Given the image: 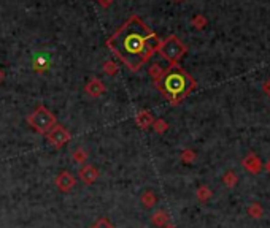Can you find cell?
<instances>
[{
  "label": "cell",
  "instance_id": "9a60e30c",
  "mask_svg": "<svg viewBox=\"0 0 270 228\" xmlns=\"http://www.w3.org/2000/svg\"><path fill=\"white\" fill-rule=\"evenodd\" d=\"M73 162H76L78 165H85L86 160H88V152L83 149V148H76L73 151Z\"/></svg>",
  "mask_w": 270,
  "mask_h": 228
},
{
  "label": "cell",
  "instance_id": "4fadbf2b",
  "mask_svg": "<svg viewBox=\"0 0 270 228\" xmlns=\"http://www.w3.org/2000/svg\"><path fill=\"white\" fill-rule=\"evenodd\" d=\"M197 198H199V201H202V203H207L210 198H211V195H213V192L207 187V186H201L197 189Z\"/></svg>",
  "mask_w": 270,
  "mask_h": 228
},
{
  "label": "cell",
  "instance_id": "2e32d148",
  "mask_svg": "<svg viewBox=\"0 0 270 228\" xmlns=\"http://www.w3.org/2000/svg\"><path fill=\"white\" fill-rule=\"evenodd\" d=\"M247 212L251 215L253 219H259V217H262V214H264V209H262L259 203H253V205L247 209Z\"/></svg>",
  "mask_w": 270,
  "mask_h": 228
},
{
  "label": "cell",
  "instance_id": "7c38bea8",
  "mask_svg": "<svg viewBox=\"0 0 270 228\" xmlns=\"http://www.w3.org/2000/svg\"><path fill=\"white\" fill-rule=\"evenodd\" d=\"M141 203H143L145 208H153L154 205H156L158 201V196L154 195V192H151V190H146V192L141 195Z\"/></svg>",
  "mask_w": 270,
  "mask_h": 228
},
{
  "label": "cell",
  "instance_id": "9c48e42d",
  "mask_svg": "<svg viewBox=\"0 0 270 228\" xmlns=\"http://www.w3.org/2000/svg\"><path fill=\"white\" fill-rule=\"evenodd\" d=\"M85 92L89 97L97 98L102 94H105V84L99 78H92L91 81H88V84L85 86Z\"/></svg>",
  "mask_w": 270,
  "mask_h": 228
},
{
  "label": "cell",
  "instance_id": "52a82bcc",
  "mask_svg": "<svg viewBox=\"0 0 270 228\" xmlns=\"http://www.w3.org/2000/svg\"><path fill=\"white\" fill-rule=\"evenodd\" d=\"M78 176L86 186H92V184L99 179V170L95 168L94 165H83Z\"/></svg>",
  "mask_w": 270,
  "mask_h": 228
},
{
  "label": "cell",
  "instance_id": "7402d4cb",
  "mask_svg": "<svg viewBox=\"0 0 270 228\" xmlns=\"http://www.w3.org/2000/svg\"><path fill=\"white\" fill-rule=\"evenodd\" d=\"M191 24L194 25L196 29H203L205 25H207V18L202 16V15H197L191 19Z\"/></svg>",
  "mask_w": 270,
  "mask_h": 228
},
{
  "label": "cell",
  "instance_id": "7a4b0ae2",
  "mask_svg": "<svg viewBox=\"0 0 270 228\" xmlns=\"http://www.w3.org/2000/svg\"><path fill=\"white\" fill-rule=\"evenodd\" d=\"M154 84H156L158 91L167 98V101L173 106L181 103L196 89L194 78L188 72H184L178 63L170 65L167 70H164L162 76Z\"/></svg>",
  "mask_w": 270,
  "mask_h": 228
},
{
  "label": "cell",
  "instance_id": "ba28073f",
  "mask_svg": "<svg viewBox=\"0 0 270 228\" xmlns=\"http://www.w3.org/2000/svg\"><path fill=\"white\" fill-rule=\"evenodd\" d=\"M242 165H243V168H245L247 171H249L251 174H258L259 171L262 170V162L259 160L258 155L253 154V152H249V154L243 158Z\"/></svg>",
  "mask_w": 270,
  "mask_h": 228
},
{
  "label": "cell",
  "instance_id": "d6986e66",
  "mask_svg": "<svg viewBox=\"0 0 270 228\" xmlns=\"http://www.w3.org/2000/svg\"><path fill=\"white\" fill-rule=\"evenodd\" d=\"M118 65H116V62H113V60H107L104 63V72L108 75V76H113V75H116L118 73Z\"/></svg>",
  "mask_w": 270,
  "mask_h": 228
},
{
  "label": "cell",
  "instance_id": "5bb4252c",
  "mask_svg": "<svg viewBox=\"0 0 270 228\" xmlns=\"http://www.w3.org/2000/svg\"><path fill=\"white\" fill-rule=\"evenodd\" d=\"M223 182H224V186H227V187H235L237 182H239V177H237L234 171H226L223 176Z\"/></svg>",
  "mask_w": 270,
  "mask_h": 228
},
{
  "label": "cell",
  "instance_id": "6da1fadb",
  "mask_svg": "<svg viewBox=\"0 0 270 228\" xmlns=\"http://www.w3.org/2000/svg\"><path fill=\"white\" fill-rule=\"evenodd\" d=\"M160 38L134 15L107 40V46L131 72H138L156 53Z\"/></svg>",
  "mask_w": 270,
  "mask_h": 228
},
{
  "label": "cell",
  "instance_id": "3957f363",
  "mask_svg": "<svg viewBox=\"0 0 270 228\" xmlns=\"http://www.w3.org/2000/svg\"><path fill=\"white\" fill-rule=\"evenodd\" d=\"M186 51L188 49H186V46L177 35H170V37H167L165 40H160V44L158 48V53L162 56L170 65L178 63L180 59L186 54Z\"/></svg>",
  "mask_w": 270,
  "mask_h": 228
},
{
  "label": "cell",
  "instance_id": "30bf717a",
  "mask_svg": "<svg viewBox=\"0 0 270 228\" xmlns=\"http://www.w3.org/2000/svg\"><path fill=\"white\" fill-rule=\"evenodd\" d=\"M154 122V117H153V114L148 111V110H141L137 113V116H135V124H137L140 129H150V127L153 125Z\"/></svg>",
  "mask_w": 270,
  "mask_h": 228
},
{
  "label": "cell",
  "instance_id": "44dd1931",
  "mask_svg": "<svg viewBox=\"0 0 270 228\" xmlns=\"http://www.w3.org/2000/svg\"><path fill=\"white\" fill-rule=\"evenodd\" d=\"M91 228H114V225L108 217H100L99 220H95V224Z\"/></svg>",
  "mask_w": 270,
  "mask_h": 228
},
{
  "label": "cell",
  "instance_id": "277c9868",
  "mask_svg": "<svg viewBox=\"0 0 270 228\" xmlns=\"http://www.w3.org/2000/svg\"><path fill=\"white\" fill-rule=\"evenodd\" d=\"M27 122H29V125L35 132L43 133V135H45V133L49 132L57 124V119L46 106L40 105V106H37L35 110L27 116Z\"/></svg>",
  "mask_w": 270,
  "mask_h": 228
},
{
  "label": "cell",
  "instance_id": "4316f807",
  "mask_svg": "<svg viewBox=\"0 0 270 228\" xmlns=\"http://www.w3.org/2000/svg\"><path fill=\"white\" fill-rule=\"evenodd\" d=\"M3 81V70H0V82Z\"/></svg>",
  "mask_w": 270,
  "mask_h": 228
},
{
  "label": "cell",
  "instance_id": "83f0119b",
  "mask_svg": "<svg viewBox=\"0 0 270 228\" xmlns=\"http://www.w3.org/2000/svg\"><path fill=\"white\" fill-rule=\"evenodd\" d=\"M173 2H184V0H173Z\"/></svg>",
  "mask_w": 270,
  "mask_h": 228
},
{
  "label": "cell",
  "instance_id": "e0dca14e",
  "mask_svg": "<svg viewBox=\"0 0 270 228\" xmlns=\"http://www.w3.org/2000/svg\"><path fill=\"white\" fill-rule=\"evenodd\" d=\"M151 127L154 129V132H156V133H160V135H162V133H165L167 130H169V124H167L164 119H154V122H153Z\"/></svg>",
  "mask_w": 270,
  "mask_h": 228
},
{
  "label": "cell",
  "instance_id": "ffe728a7",
  "mask_svg": "<svg viewBox=\"0 0 270 228\" xmlns=\"http://www.w3.org/2000/svg\"><path fill=\"white\" fill-rule=\"evenodd\" d=\"M180 158H181V162L184 163H192L196 160V152L192 149H184L181 152V155H180Z\"/></svg>",
  "mask_w": 270,
  "mask_h": 228
},
{
  "label": "cell",
  "instance_id": "ac0fdd59",
  "mask_svg": "<svg viewBox=\"0 0 270 228\" xmlns=\"http://www.w3.org/2000/svg\"><path fill=\"white\" fill-rule=\"evenodd\" d=\"M148 73H150V76H151V78H153V81L156 82V81H158V79L160 78V76H162L164 70L160 68V67L158 65V63H153V65H151L150 68H148Z\"/></svg>",
  "mask_w": 270,
  "mask_h": 228
},
{
  "label": "cell",
  "instance_id": "8992f818",
  "mask_svg": "<svg viewBox=\"0 0 270 228\" xmlns=\"http://www.w3.org/2000/svg\"><path fill=\"white\" fill-rule=\"evenodd\" d=\"M54 182H56V187L59 189L61 192H70V190L75 187L76 179H75V176L70 173V171L64 170V171H61V173L56 176Z\"/></svg>",
  "mask_w": 270,
  "mask_h": 228
},
{
  "label": "cell",
  "instance_id": "603a6c76",
  "mask_svg": "<svg viewBox=\"0 0 270 228\" xmlns=\"http://www.w3.org/2000/svg\"><path fill=\"white\" fill-rule=\"evenodd\" d=\"M113 3V0H99V5L104 6V8H110Z\"/></svg>",
  "mask_w": 270,
  "mask_h": 228
},
{
  "label": "cell",
  "instance_id": "d4e9b609",
  "mask_svg": "<svg viewBox=\"0 0 270 228\" xmlns=\"http://www.w3.org/2000/svg\"><path fill=\"white\" fill-rule=\"evenodd\" d=\"M162 228H177L175 225H172V224H167V225H164Z\"/></svg>",
  "mask_w": 270,
  "mask_h": 228
},
{
  "label": "cell",
  "instance_id": "5b68a950",
  "mask_svg": "<svg viewBox=\"0 0 270 228\" xmlns=\"http://www.w3.org/2000/svg\"><path fill=\"white\" fill-rule=\"evenodd\" d=\"M45 135H46L48 143L53 146V148H56V149H61L62 146H66L70 141V139H72V135H70V132L66 129V127H62L59 124H56L53 129L45 133Z\"/></svg>",
  "mask_w": 270,
  "mask_h": 228
},
{
  "label": "cell",
  "instance_id": "484cf974",
  "mask_svg": "<svg viewBox=\"0 0 270 228\" xmlns=\"http://www.w3.org/2000/svg\"><path fill=\"white\" fill-rule=\"evenodd\" d=\"M266 170H267V171H269V173H270V160H269V162L266 163Z\"/></svg>",
  "mask_w": 270,
  "mask_h": 228
},
{
  "label": "cell",
  "instance_id": "8fae6325",
  "mask_svg": "<svg viewBox=\"0 0 270 228\" xmlns=\"http://www.w3.org/2000/svg\"><path fill=\"white\" fill-rule=\"evenodd\" d=\"M151 222L156 227H160L162 228L164 225L169 224V214H167L164 209H159V211H156L153 214V217H151Z\"/></svg>",
  "mask_w": 270,
  "mask_h": 228
},
{
  "label": "cell",
  "instance_id": "cb8c5ba5",
  "mask_svg": "<svg viewBox=\"0 0 270 228\" xmlns=\"http://www.w3.org/2000/svg\"><path fill=\"white\" fill-rule=\"evenodd\" d=\"M264 92L269 95V97H270V79L266 82V84H264Z\"/></svg>",
  "mask_w": 270,
  "mask_h": 228
}]
</instances>
